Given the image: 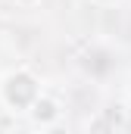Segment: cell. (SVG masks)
Wrapping results in <instances>:
<instances>
[{
	"mask_svg": "<svg viewBox=\"0 0 131 134\" xmlns=\"http://www.w3.org/2000/svg\"><path fill=\"white\" fill-rule=\"evenodd\" d=\"M41 94H44V81L31 66H16L0 78V106L9 115H25Z\"/></svg>",
	"mask_w": 131,
	"mask_h": 134,
	"instance_id": "cell-1",
	"label": "cell"
},
{
	"mask_svg": "<svg viewBox=\"0 0 131 134\" xmlns=\"http://www.w3.org/2000/svg\"><path fill=\"white\" fill-rule=\"evenodd\" d=\"M25 119L31 122L34 128H50V125L63 122V103L56 100L53 94H47V91H44V94L31 103V109L25 112Z\"/></svg>",
	"mask_w": 131,
	"mask_h": 134,
	"instance_id": "cell-2",
	"label": "cell"
},
{
	"mask_svg": "<svg viewBox=\"0 0 131 134\" xmlns=\"http://www.w3.org/2000/svg\"><path fill=\"white\" fill-rule=\"evenodd\" d=\"M88 134H116V122H112V115L109 112H97V115H91L88 119Z\"/></svg>",
	"mask_w": 131,
	"mask_h": 134,
	"instance_id": "cell-3",
	"label": "cell"
},
{
	"mask_svg": "<svg viewBox=\"0 0 131 134\" xmlns=\"http://www.w3.org/2000/svg\"><path fill=\"white\" fill-rule=\"evenodd\" d=\"M41 134H72V131H69L66 122H56V125H50V128H41Z\"/></svg>",
	"mask_w": 131,
	"mask_h": 134,
	"instance_id": "cell-4",
	"label": "cell"
},
{
	"mask_svg": "<svg viewBox=\"0 0 131 134\" xmlns=\"http://www.w3.org/2000/svg\"><path fill=\"white\" fill-rule=\"evenodd\" d=\"M122 0H91V6H97V9H109V6H119Z\"/></svg>",
	"mask_w": 131,
	"mask_h": 134,
	"instance_id": "cell-5",
	"label": "cell"
},
{
	"mask_svg": "<svg viewBox=\"0 0 131 134\" xmlns=\"http://www.w3.org/2000/svg\"><path fill=\"white\" fill-rule=\"evenodd\" d=\"M122 112H125V119H128V122H131V97H128V100H125V103H122Z\"/></svg>",
	"mask_w": 131,
	"mask_h": 134,
	"instance_id": "cell-6",
	"label": "cell"
},
{
	"mask_svg": "<svg viewBox=\"0 0 131 134\" xmlns=\"http://www.w3.org/2000/svg\"><path fill=\"white\" fill-rule=\"evenodd\" d=\"M13 3H19V6H37L41 0H13Z\"/></svg>",
	"mask_w": 131,
	"mask_h": 134,
	"instance_id": "cell-7",
	"label": "cell"
}]
</instances>
